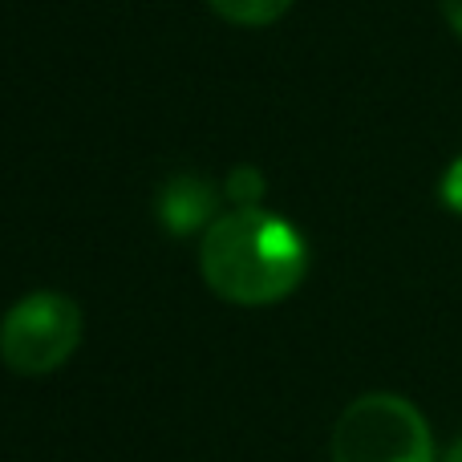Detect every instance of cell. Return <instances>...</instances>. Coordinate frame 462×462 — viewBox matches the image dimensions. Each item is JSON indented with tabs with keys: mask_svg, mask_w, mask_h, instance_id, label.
I'll list each match as a JSON object with an SVG mask.
<instances>
[{
	"mask_svg": "<svg viewBox=\"0 0 462 462\" xmlns=\"http://www.w3.org/2000/svg\"><path fill=\"white\" fill-rule=\"evenodd\" d=\"M199 268L216 296L260 309L300 288L309 272V244L284 216H272L263 208H236L203 231Z\"/></svg>",
	"mask_w": 462,
	"mask_h": 462,
	"instance_id": "obj_1",
	"label": "cell"
},
{
	"mask_svg": "<svg viewBox=\"0 0 462 462\" xmlns=\"http://www.w3.org/2000/svg\"><path fill=\"white\" fill-rule=\"evenodd\" d=\"M333 462H434V434L414 402L365 393L337 418Z\"/></svg>",
	"mask_w": 462,
	"mask_h": 462,
	"instance_id": "obj_2",
	"label": "cell"
},
{
	"mask_svg": "<svg viewBox=\"0 0 462 462\" xmlns=\"http://www.w3.org/2000/svg\"><path fill=\"white\" fill-rule=\"evenodd\" d=\"M81 345V309L65 292H29L0 320V361L13 374L61 369Z\"/></svg>",
	"mask_w": 462,
	"mask_h": 462,
	"instance_id": "obj_3",
	"label": "cell"
},
{
	"mask_svg": "<svg viewBox=\"0 0 462 462\" xmlns=\"http://www.w3.org/2000/svg\"><path fill=\"white\" fill-rule=\"evenodd\" d=\"M216 208H219V195L208 179L199 175H175L167 187L159 191V219L167 224L171 236H191V231H208L216 224Z\"/></svg>",
	"mask_w": 462,
	"mask_h": 462,
	"instance_id": "obj_4",
	"label": "cell"
},
{
	"mask_svg": "<svg viewBox=\"0 0 462 462\" xmlns=\"http://www.w3.org/2000/svg\"><path fill=\"white\" fill-rule=\"evenodd\" d=\"M231 24H272L292 8V0H208Z\"/></svg>",
	"mask_w": 462,
	"mask_h": 462,
	"instance_id": "obj_5",
	"label": "cell"
},
{
	"mask_svg": "<svg viewBox=\"0 0 462 462\" xmlns=\"http://www.w3.org/2000/svg\"><path fill=\"white\" fill-rule=\"evenodd\" d=\"M224 195L236 208H260L263 199V175L255 167H236L224 183Z\"/></svg>",
	"mask_w": 462,
	"mask_h": 462,
	"instance_id": "obj_6",
	"label": "cell"
},
{
	"mask_svg": "<svg viewBox=\"0 0 462 462\" xmlns=\"http://www.w3.org/2000/svg\"><path fill=\"white\" fill-rule=\"evenodd\" d=\"M439 195H442V203H447V208L455 211V216H462V154H458V159L447 167V175H442Z\"/></svg>",
	"mask_w": 462,
	"mask_h": 462,
	"instance_id": "obj_7",
	"label": "cell"
},
{
	"mask_svg": "<svg viewBox=\"0 0 462 462\" xmlns=\"http://www.w3.org/2000/svg\"><path fill=\"white\" fill-rule=\"evenodd\" d=\"M442 16H447V24L462 37V0H442Z\"/></svg>",
	"mask_w": 462,
	"mask_h": 462,
	"instance_id": "obj_8",
	"label": "cell"
},
{
	"mask_svg": "<svg viewBox=\"0 0 462 462\" xmlns=\"http://www.w3.org/2000/svg\"><path fill=\"white\" fill-rule=\"evenodd\" d=\"M442 462H462V439L455 442V447H450L447 450V458H442Z\"/></svg>",
	"mask_w": 462,
	"mask_h": 462,
	"instance_id": "obj_9",
	"label": "cell"
}]
</instances>
